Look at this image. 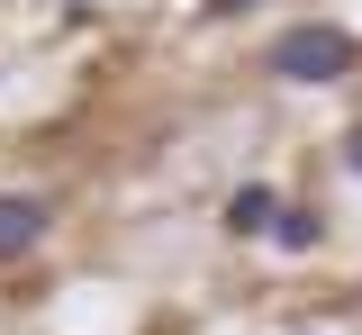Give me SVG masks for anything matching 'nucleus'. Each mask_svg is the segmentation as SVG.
I'll use <instances>...</instances> for the list:
<instances>
[{
	"instance_id": "obj_6",
	"label": "nucleus",
	"mask_w": 362,
	"mask_h": 335,
	"mask_svg": "<svg viewBox=\"0 0 362 335\" xmlns=\"http://www.w3.org/2000/svg\"><path fill=\"white\" fill-rule=\"evenodd\" d=\"M344 163H354V172H362V127H354V136H344Z\"/></svg>"
},
{
	"instance_id": "obj_3",
	"label": "nucleus",
	"mask_w": 362,
	"mask_h": 335,
	"mask_svg": "<svg viewBox=\"0 0 362 335\" xmlns=\"http://www.w3.org/2000/svg\"><path fill=\"white\" fill-rule=\"evenodd\" d=\"M226 227H235V236H272V227H281V199H272L263 182H245V191L226 199Z\"/></svg>"
},
{
	"instance_id": "obj_5",
	"label": "nucleus",
	"mask_w": 362,
	"mask_h": 335,
	"mask_svg": "<svg viewBox=\"0 0 362 335\" xmlns=\"http://www.w3.org/2000/svg\"><path fill=\"white\" fill-rule=\"evenodd\" d=\"M209 9H218V18H245V9H254V0H209Z\"/></svg>"
},
{
	"instance_id": "obj_2",
	"label": "nucleus",
	"mask_w": 362,
	"mask_h": 335,
	"mask_svg": "<svg viewBox=\"0 0 362 335\" xmlns=\"http://www.w3.org/2000/svg\"><path fill=\"white\" fill-rule=\"evenodd\" d=\"M45 227H54V199H45V191H0V263L37 254Z\"/></svg>"
},
{
	"instance_id": "obj_4",
	"label": "nucleus",
	"mask_w": 362,
	"mask_h": 335,
	"mask_svg": "<svg viewBox=\"0 0 362 335\" xmlns=\"http://www.w3.org/2000/svg\"><path fill=\"white\" fill-rule=\"evenodd\" d=\"M272 236L290 245V254H317V245H326V227H317V208H281V227H272Z\"/></svg>"
},
{
	"instance_id": "obj_1",
	"label": "nucleus",
	"mask_w": 362,
	"mask_h": 335,
	"mask_svg": "<svg viewBox=\"0 0 362 335\" xmlns=\"http://www.w3.org/2000/svg\"><path fill=\"white\" fill-rule=\"evenodd\" d=\"M272 73H281V82H299V91L344 82V73H354V37H344V28H326V18L281 28V37H272Z\"/></svg>"
}]
</instances>
